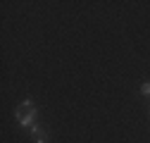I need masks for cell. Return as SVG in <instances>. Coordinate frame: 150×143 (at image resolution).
<instances>
[{
    "mask_svg": "<svg viewBox=\"0 0 150 143\" xmlns=\"http://www.w3.org/2000/svg\"><path fill=\"white\" fill-rule=\"evenodd\" d=\"M14 117H17V122L22 127H33L36 117H38V110H36V105L31 100H24V103H19L14 107Z\"/></svg>",
    "mask_w": 150,
    "mask_h": 143,
    "instance_id": "obj_1",
    "label": "cell"
},
{
    "mask_svg": "<svg viewBox=\"0 0 150 143\" xmlns=\"http://www.w3.org/2000/svg\"><path fill=\"white\" fill-rule=\"evenodd\" d=\"M31 138L36 141V143H45L48 141V134H45V129H41V127H31Z\"/></svg>",
    "mask_w": 150,
    "mask_h": 143,
    "instance_id": "obj_2",
    "label": "cell"
},
{
    "mask_svg": "<svg viewBox=\"0 0 150 143\" xmlns=\"http://www.w3.org/2000/svg\"><path fill=\"white\" fill-rule=\"evenodd\" d=\"M141 93H143V96H150V81H145V84L141 86Z\"/></svg>",
    "mask_w": 150,
    "mask_h": 143,
    "instance_id": "obj_3",
    "label": "cell"
}]
</instances>
